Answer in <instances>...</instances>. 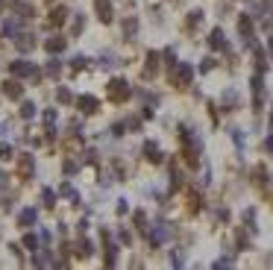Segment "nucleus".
<instances>
[{
    "label": "nucleus",
    "instance_id": "obj_1",
    "mask_svg": "<svg viewBox=\"0 0 273 270\" xmlns=\"http://www.w3.org/2000/svg\"><path fill=\"white\" fill-rule=\"evenodd\" d=\"M109 94H112V97H118V100H123V97H126V94H129V91H126V83H112L109 85Z\"/></svg>",
    "mask_w": 273,
    "mask_h": 270
},
{
    "label": "nucleus",
    "instance_id": "obj_2",
    "mask_svg": "<svg viewBox=\"0 0 273 270\" xmlns=\"http://www.w3.org/2000/svg\"><path fill=\"white\" fill-rule=\"evenodd\" d=\"M12 71L24 77V74H33V65H30V62H15V65H12Z\"/></svg>",
    "mask_w": 273,
    "mask_h": 270
},
{
    "label": "nucleus",
    "instance_id": "obj_3",
    "mask_svg": "<svg viewBox=\"0 0 273 270\" xmlns=\"http://www.w3.org/2000/svg\"><path fill=\"white\" fill-rule=\"evenodd\" d=\"M80 106H83V112H97V100L94 97H83Z\"/></svg>",
    "mask_w": 273,
    "mask_h": 270
},
{
    "label": "nucleus",
    "instance_id": "obj_4",
    "mask_svg": "<svg viewBox=\"0 0 273 270\" xmlns=\"http://www.w3.org/2000/svg\"><path fill=\"white\" fill-rule=\"evenodd\" d=\"M212 47H226V41H223V33H221V30H212Z\"/></svg>",
    "mask_w": 273,
    "mask_h": 270
},
{
    "label": "nucleus",
    "instance_id": "obj_5",
    "mask_svg": "<svg viewBox=\"0 0 273 270\" xmlns=\"http://www.w3.org/2000/svg\"><path fill=\"white\" fill-rule=\"evenodd\" d=\"M21 168H24L27 176H33V159H30V156H24V159H21Z\"/></svg>",
    "mask_w": 273,
    "mask_h": 270
},
{
    "label": "nucleus",
    "instance_id": "obj_6",
    "mask_svg": "<svg viewBox=\"0 0 273 270\" xmlns=\"http://www.w3.org/2000/svg\"><path fill=\"white\" fill-rule=\"evenodd\" d=\"M21 220H24V223H33V220H35V212H33V209H24V212H21Z\"/></svg>",
    "mask_w": 273,
    "mask_h": 270
},
{
    "label": "nucleus",
    "instance_id": "obj_7",
    "mask_svg": "<svg viewBox=\"0 0 273 270\" xmlns=\"http://www.w3.org/2000/svg\"><path fill=\"white\" fill-rule=\"evenodd\" d=\"M6 94H9V97H18V94H21V88H18L15 83H6Z\"/></svg>",
    "mask_w": 273,
    "mask_h": 270
}]
</instances>
